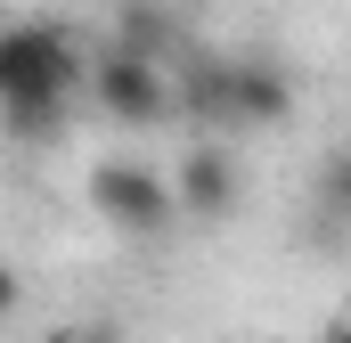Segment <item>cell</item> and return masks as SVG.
<instances>
[{"instance_id": "8fae6325", "label": "cell", "mask_w": 351, "mask_h": 343, "mask_svg": "<svg viewBox=\"0 0 351 343\" xmlns=\"http://www.w3.org/2000/svg\"><path fill=\"white\" fill-rule=\"evenodd\" d=\"M319 343H351V319H327V327H319Z\"/></svg>"}, {"instance_id": "ba28073f", "label": "cell", "mask_w": 351, "mask_h": 343, "mask_svg": "<svg viewBox=\"0 0 351 343\" xmlns=\"http://www.w3.org/2000/svg\"><path fill=\"white\" fill-rule=\"evenodd\" d=\"M319 204H327V221H351V156L319 164Z\"/></svg>"}, {"instance_id": "7c38bea8", "label": "cell", "mask_w": 351, "mask_h": 343, "mask_svg": "<svg viewBox=\"0 0 351 343\" xmlns=\"http://www.w3.org/2000/svg\"><path fill=\"white\" fill-rule=\"evenodd\" d=\"M49 343H74V327H66V335H49Z\"/></svg>"}, {"instance_id": "6da1fadb", "label": "cell", "mask_w": 351, "mask_h": 343, "mask_svg": "<svg viewBox=\"0 0 351 343\" xmlns=\"http://www.w3.org/2000/svg\"><path fill=\"white\" fill-rule=\"evenodd\" d=\"M90 82L82 33L49 25V16H16L0 25V131L16 147H49L66 139V98Z\"/></svg>"}, {"instance_id": "8992f818", "label": "cell", "mask_w": 351, "mask_h": 343, "mask_svg": "<svg viewBox=\"0 0 351 343\" xmlns=\"http://www.w3.org/2000/svg\"><path fill=\"white\" fill-rule=\"evenodd\" d=\"M172 106L196 123V139L229 131V58L221 49H188V66H180V82H172Z\"/></svg>"}, {"instance_id": "5b68a950", "label": "cell", "mask_w": 351, "mask_h": 343, "mask_svg": "<svg viewBox=\"0 0 351 343\" xmlns=\"http://www.w3.org/2000/svg\"><path fill=\"white\" fill-rule=\"evenodd\" d=\"M172 204L188 221H229L237 213V164L221 139H188V156L172 164Z\"/></svg>"}, {"instance_id": "7a4b0ae2", "label": "cell", "mask_w": 351, "mask_h": 343, "mask_svg": "<svg viewBox=\"0 0 351 343\" xmlns=\"http://www.w3.org/2000/svg\"><path fill=\"white\" fill-rule=\"evenodd\" d=\"M90 213H98L114 237L156 246V237L180 221V204H172V172L139 164V156H98V164H90Z\"/></svg>"}, {"instance_id": "52a82bcc", "label": "cell", "mask_w": 351, "mask_h": 343, "mask_svg": "<svg viewBox=\"0 0 351 343\" xmlns=\"http://www.w3.org/2000/svg\"><path fill=\"white\" fill-rule=\"evenodd\" d=\"M180 41V16L164 0H123V16H114V33H106V49H123V58H147V66H164Z\"/></svg>"}, {"instance_id": "9c48e42d", "label": "cell", "mask_w": 351, "mask_h": 343, "mask_svg": "<svg viewBox=\"0 0 351 343\" xmlns=\"http://www.w3.org/2000/svg\"><path fill=\"white\" fill-rule=\"evenodd\" d=\"M16 303H25V278H16V261H0V327L16 319Z\"/></svg>"}, {"instance_id": "277c9868", "label": "cell", "mask_w": 351, "mask_h": 343, "mask_svg": "<svg viewBox=\"0 0 351 343\" xmlns=\"http://www.w3.org/2000/svg\"><path fill=\"white\" fill-rule=\"evenodd\" d=\"M229 123H245V131H278V123H294V74H286L278 49H245V58H229Z\"/></svg>"}, {"instance_id": "3957f363", "label": "cell", "mask_w": 351, "mask_h": 343, "mask_svg": "<svg viewBox=\"0 0 351 343\" xmlns=\"http://www.w3.org/2000/svg\"><path fill=\"white\" fill-rule=\"evenodd\" d=\"M82 90H90V106L114 115V123H164L172 115V74L147 66V58H123V49H98Z\"/></svg>"}, {"instance_id": "30bf717a", "label": "cell", "mask_w": 351, "mask_h": 343, "mask_svg": "<svg viewBox=\"0 0 351 343\" xmlns=\"http://www.w3.org/2000/svg\"><path fill=\"white\" fill-rule=\"evenodd\" d=\"M74 343H131L123 327H74Z\"/></svg>"}]
</instances>
